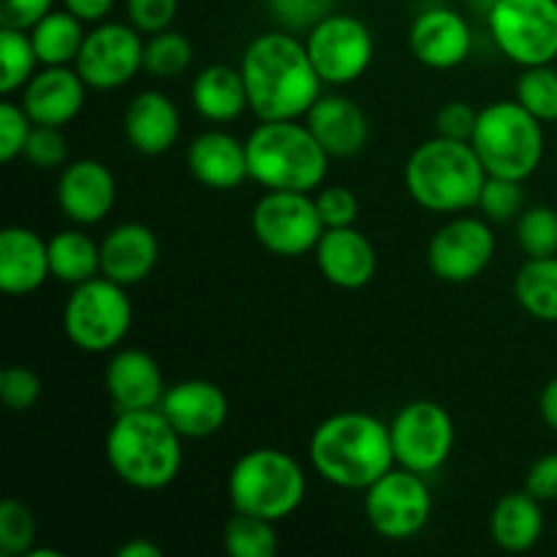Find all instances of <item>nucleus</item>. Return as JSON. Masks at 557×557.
Listing matches in <instances>:
<instances>
[{"instance_id": "39", "label": "nucleus", "mask_w": 557, "mask_h": 557, "mask_svg": "<svg viewBox=\"0 0 557 557\" xmlns=\"http://www.w3.org/2000/svg\"><path fill=\"white\" fill-rule=\"evenodd\" d=\"M522 201H525V194H522L520 180L493 177V174L487 177L482 196H479V207L490 221H511L515 215H520Z\"/></svg>"}, {"instance_id": "36", "label": "nucleus", "mask_w": 557, "mask_h": 557, "mask_svg": "<svg viewBox=\"0 0 557 557\" xmlns=\"http://www.w3.org/2000/svg\"><path fill=\"white\" fill-rule=\"evenodd\" d=\"M517 243L528 259H544L557 253V212L553 207H531L517 223Z\"/></svg>"}, {"instance_id": "1", "label": "nucleus", "mask_w": 557, "mask_h": 557, "mask_svg": "<svg viewBox=\"0 0 557 557\" xmlns=\"http://www.w3.org/2000/svg\"><path fill=\"white\" fill-rule=\"evenodd\" d=\"M248 107L259 120H299L321 98L324 79L308 47L288 30L253 38L243 54Z\"/></svg>"}, {"instance_id": "14", "label": "nucleus", "mask_w": 557, "mask_h": 557, "mask_svg": "<svg viewBox=\"0 0 557 557\" xmlns=\"http://www.w3.org/2000/svg\"><path fill=\"white\" fill-rule=\"evenodd\" d=\"M145 69V41L134 25L103 22L90 30L76 58V71L92 90H114L123 87Z\"/></svg>"}, {"instance_id": "49", "label": "nucleus", "mask_w": 557, "mask_h": 557, "mask_svg": "<svg viewBox=\"0 0 557 557\" xmlns=\"http://www.w3.org/2000/svg\"><path fill=\"white\" fill-rule=\"evenodd\" d=\"M539 411H542L544 422L557 433V379L544 386L542 397H539Z\"/></svg>"}, {"instance_id": "35", "label": "nucleus", "mask_w": 557, "mask_h": 557, "mask_svg": "<svg viewBox=\"0 0 557 557\" xmlns=\"http://www.w3.org/2000/svg\"><path fill=\"white\" fill-rule=\"evenodd\" d=\"M190 60H194V44L183 33H152L150 41L145 44V71L161 76V79L183 74Z\"/></svg>"}, {"instance_id": "27", "label": "nucleus", "mask_w": 557, "mask_h": 557, "mask_svg": "<svg viewBox=\"0 0 557 557\" xmlns=\"http://www.w3.org/2000/svg\"><path fill=\"white\" fill-rule=\"evenodd\" d=\"M544 533L542 500L531 493H509L495 504L490 517V536L506 553H528Z\"/></svg>"}, {"instance_id": "11", "label": "nucleus", "mask_w": 557, "mask_h": 557, "mask_svg": "<svg viewBox=\"0 0 557 557\" xmlns=\"http://www.w3.org/2000/svg\"><path fill=\"white\" fill-rule=\"evenodd\" d=\"M364 515L379 536L406 542L428 525L433 515V495L417 471H386L364 495Z\"/></svg>"}, {"instance_id": "44", "label": "nucleus", "mask_w": 557, "mask_h": 557, "mask_svg": "<svg viewBox=\"0 0 557 557\" xmlns=\"http://www.w3.org/2000/svg\"><path fill=\"white\" fill-rule=\"evenodd\" d=\"M180 0H125L131 25L139 33H161L169 30V25L177 16Z\"/></svg>"}, {"instance_id": "30", "label": "nucleus", "mask_w": 557, "mask_h": 557, "mask_svg": "<svg viewBox=\"0 0 557 557\" xmlns=\"http://www.w3.org/2000/svg\"><path fill=\"white\" fill-rule=\"evenodd\" d=\"M49 270L60 283H79L101 272V245L82 232H60L49 239Z\"/></svg>"}, {"instance_id": "41", "label": "nucleus", "mask_w": 557, "mask_h": 557, "mask_svg": "<svg viewBox=\"0 0 557 557\" xmlns=\"http://www.w3.org/2000/svg\"><path fill=\"white\" fill-rule=\"evenodd\" d=\"M0 397L11 411H30L41 397V381L30 368L11 364L0 373Z\"/></svg>"}, {"instance_id": "17", "label": "nucleus", "mask_w": 557, "mask_h": 557, "mask_svg": "<svg viewBox=\"0 0 557 557\" xmlns=\"http://www.w3.org/2000/svg\"><path fill=\"white\" fill-rule=\"evenodd\" d=\"M158 408L183 438H210L221 433L228 417L226 395L201 379L180 381L163 395Z\"/></svg>"}, {"instance_id": "8", "label": "nucleus", "mask_w": 557, "mask_h": 557, "mask_svg": "<svg viewBox=\"0 0 557 557\" xmlns=\"http://www.w3.org/2000/svg\"><path fill=\"white\" fill-rule=\"evenodd\" d=\"M134 321V308L125 286L103 277L74 286L63 310V326L76 348L90 354L112 351L125 341Z\"/></svg>"}, {"instance_id": "43", "label": "nucleus", "mask_w": 557, "mask_h": 557, "mask_svg": "<svg viewBox=\"0 0 557 557\" xmlns=\"http://www.w3.org/2000/svg\"><path fill=\"white\" fill-rule=\"evenodd\" d=\"M315 207H319V215L324 221L326 228H341V226H354L359 215V201L343 185H330V188H321L315 196Z\"/></svg>"}, {"instance_id": "46", "label": "nucleus", "mask_w": 557, "mask_h": 557, "mask_svg": "<svg viewBox=\"0 0 557 557\" xmlns=\"http://www.w3.org/2000/svg\"><path fill=\"white\" fill-rule=\"evenodd\" d=\"M54 0H0V27L30 30L52 11Z\"/></svg>"}, {"instance_id": "42", "label": "nucleus", "mask_w": 557, "mask_h": 557, "mask_svg": "<svg viewBox=\"0 0 557 557\" xmlns=\"http://www.w3.org/2000/svg\"><path fill=\"white\" fill-rule=\"evenodd\" d=\"M33 120L25 107L5 101L0 103V161L11 163L16 156L25 152L27 139H30Z\"/></svg>"}, {"instance_id": "25", "label": "nucleus", "mask_w": 557, "mask_h": 557, "mask_svg": "<svg viewBox=\"0 0 557 557\" xmlns=\"http://www.w3.org/2000/svg\"><path fill=\"white\" fill-rule=\"evenodd\" d=\"M158 264V239L145 223H120L101 243V275L120 286L141 283Z\"/></svg>"}, {"instance_id": "9", "label": "nucleus", "mask_w": 557, "mask_h": 557, "mask_svg": "<svg viewBox=\"0 0 557 557\" xmlns=\"http://www.w3.org/2000/svg\"><path fill=\"white\" fill-rule=\"evenodd\" d=\"M487 27L495 47L522 69L557 58V0H498Z\"/></svg>"}, {"instance_id": "6", "label": "nucleus", "mask_w": 557, "mask_h": 557, "mask_svg": "<svg viewBox=\"0 0 557 557\" xmlns=\"http://www.w3.org/2000/svg\"><path fill=\"white\" fill-rule=\"evenodd\" d=\"M308 479L299 462L281 449H253L234 462L228 498L237 511L261 520H286L305 504Z\"/></svg>"}, {"instance_id": "10", "label": "nucleus", "mask_w": 557, "mask_h": 557, "mask_svg": "<svg viewBox=\"0 0 557 557\" xmlns=\"http://www.w3.org/2000/svg\"><path fill=\"white\" fill-rule=\"evenodd\" d=\"M250 228L270 253L297 259L310 253L324 234L315 199L302 190H267L253 207Z\"/></svg>"}, {"instance_id": "21", "label": "nucleus", "mask_w": 557, "mask_h": 557, "mask_svg": "<svg viewBox=\"0 0 557 557\" xmlns=\"http://www.w3.org/2000/svg\"><path fill=\"white\" fill-rule=\"evenodd\" d=\"M107 392L117 411H141L158 408L163 400V375L156 359L139 348H125L114 354L107 364Z\"/></svg>"}, {"instance_id": "2", "label": "nucleus", "mask_w": 557, "mask_h": 557, "mask_svg": "<svg viewBox=\"0 0 557 557\" xmlns=\"http://www.w3.org/2000/svg\"><path fill=\"white\" fill-rule=\"evenodd\" d=\"M310 462L335 487L368 490L395 466L389 424L370 413H335L315 428Z\"/></svg>"}, {"instance_id": "38", "label": "nucleus", "mask_w": 557, "mask_h": 557, "mask_svg": "<svg viewBox=\"0 0 557 557\" xmlns=\"http://www.w3.org/2000/svg\"><path fill=\"white\" fill-rule=\"evenodd\" d=\"M335 3L337 0H267V9L283 30L302 33L335 14Z\"/></svg>"}, {"instance_id": "19", "label": "nucleus", "mask_w": 557, "mask_h": 557, "mask_svg": "<svg viewBox=\"0 0 557 557\" xmlns=\"http://www.w3.org/2000/svg\"><path fill=\"white\" fill-rule=\"evenodd\" d=\"M85 79L69 65H47L25 85L22 107L33 125H69L85 107Z\"/></svg>"}, {"instance_id": "40", "label": "nucleus", "mask_w": 557, "mask_h": 557, "mask_svg": "<svg viewBox=\"0 0 557 557\" xmlns=\"http://www.w3.org/2000/svg\"><path fill=\"white\" fill-rule=\"evenodd\" d=\"M22 156L38 169H58L69 158V141L60 134L58 125H33Z\"/></svg>"}, {"instance_id": "13", "label": "nucleus", "mask_w": 557, "mask_h": 557, "mask_svg": "<svg viewBox=\"0 0 557 557\" xmlns=\"http://www.w3.org/2000/svg\"><path fill=\"white\" fill-rule=\"evenodd\" d=\"M310 60L324 85H351L373 63V36L359 16L330 14L308 30Z\"/></svg>"}, {"instance_id": "32", "label": "nucleus", "mask_w": 557, "mask_h": 557, "mask_svg": "<svg viewBox=\"0 0 557 557\" xmlns=\"http://www.w3.org/2000/svg\"><path fill=\"white\" fill-rule=\"evenodd\" d=\"M38 54L27 30L0 27V92H14L33 79Z\"/></svg>"}, {"instance_id": "16", "label": "nucleus", "mask_w": 557, "mask_h": 557, "mask_svg": "<svg viewBox=\"0 0 557 557\" xmlns=\"http://www.w3.org/2000/svg\"><path fill=\"white\" fill-rule=\"evenodd\" d=\"M408 44L419 63L435 71H446L466 63V58L471 54L473 36L468 22L457 11L446 9V5H433L413 20Z\"/></svg>"}, {"instance_id": "26", "label": "nucleus", "mask_w": 557, "mask_h": 557, "mask_svg": "<svg viewBox=\"0 0 557 557\" xmlns=\"http://www.w3.org/2000/svg\"><path fill=\"white\" fill-rule=\"evenodd\" d=\"M125 136L141 156L166 152L180 136V112L172 98L158 90L139 92L125 112Z\"/></svg>"}, {"instance_id": "51", "label": "nucleus", "mask_w": 557, "mask_h": 557, "mask_svg": "<svg viewBox=\"0 0 557 557\" xmlns=\"http://www.w3.org/2000/svg\"><path fill=\"white\" fill-rule=\"evenodd\" d=\"M468 3H471L473 11H482V14L487 16L490 11H493V5L498 3V0H468Z\"/></svg>"}, {"instance_id": "37", "label": "nucleus", "mask_w": 557, "mask_h": 557, "mask_svg": "<svg viewBox=\"0 0 557 557\" xmlns=\"http://www.w3.org/2000/svg\"><path fill=\"white\" fill-rule=\"evenodd\" d=\"M36 542V520L22 500L5 498L0 504V553L25 557Z\"/></svg>"}, {"instance_id": "29", "label": "nucleus", "mask_w": 557, "mask_h": 557, "mask_svg": "<svg viewBox=\"0 0 557 557\" xmlns=\"http://www.w3.org/2000/svg\"><path fill=\"white\" fill-rule=\"evenodd\" d=\"M85 22L71 14L69 9L49 11L44 20L30 27L33 47H36L38 63L44 65H69L76 63L85 44Z\"/></svg>"}, {"instance_id": "23", "label": "nucleus", "mask_w": 557, "mask_h": 557, "mask_svg": "<svg viewBox=\"0 0 557 557\" xmlns=\"http://www.w3.org/2000/svg\"><path fill=\"white\" fill-rule=\"evenodd\" d=\"M310 134L319 139L330 158L357 156L370 136V123L362 109L346 96H321L305 114Z\"/></svg>"}, {"instance_id": "28", "label": "nucleus", "mask_w": 557, "mask_h": 557, "mask_svg": "<svg viewBox=\"0 0 557 557\" xmlns=\"http://www.w3.org/2000/svg\"><path fill=\"white\" fill-rule=\"evenodd\" d=\"M190 101L196 112L212 123H232L248 107V92H245L243 71L232 65H207L190 87Z\"/></svg>"}, {"instance_id": "7", "label": "nucleus", "mask_w": 557, "mask_h": 557, "mask_svg": "<svg viewBox=\"0 0 557 557\" xmlns=\"http://www.w3.org/2000/svg\"><path fill=\"white\" fill-rule=\"evenodd\" d=\"M471 145L487 174L525 183L544 158L542 120L533 117L517 98L490 103L479 112Z\"/></svg>"}, {"instance_id": "18", "label": "nucleus", "mask_w": 557, "mask_h": 557, "mask_svg": "<svg viewBox=\"0 0 557 557\" xmlns=\"http://www.w3.org/2000/svg\"><path fill=\"white\" fill-rule=\"evenodd\" d=\"M313 253L321 275L332 286L348 288V292L368 286L375 275V264H379L370 239L354 226L324 228Z\"/></svg>"}, {"instance_id": "50", "label": "nucleus", "mask_w": 557, "mask_h": 557, "mask_svg": "<svg viewBox=\"0 0 557 557\" xmlns=\"http://www.w3.org/2000/svg\"><path fill=\"white\" fill-rule=\"evenodd\" d=\"M163 549L158 544L147 542V539H134V542L123 544L117 549V557H161Z\"/></svg>"}, {"instance_id": "31", "label": "nucleus", "mask_w": 557, "mask_h": 557, "mask_svg": "<svg viewBox=\"0 0 557 557\" xmlns=\"http://www.w3.org/2000/svg\"><path fill=\"white\" fill-rule=\"evenodd\" d=\"M515 297L539 321H557V256L528 259L515 277Z\"/></svg>"}, {"instance_id": "48", "label": "nucleus", "mask_w": 557, "mask_h": 557, "mask_svg": "<svg viewBox=\"0 0 557 557\" xmlns=\"http://www.w3.org/2000/svg\"><path fill=\"white\" fill-rule=\"evenodd\" d=\"M63 5L82 22H101L112 11L114 0H63Z\"/></svg>"}, {"instance_id": "12", "label": "nucleus", "mask_w": 557, "mask_h": 557, "mask_svg": "<svg viewBox=\"0 0 557 557\" xmlns=\"http://www.w3.org/2000/svg\"><path fill=\"white\" fill-rule=\"evenodd\" d=\"M389 430L397 466L422 476L438 471L455 449V422L449 411L433 400L408 403Z\"/></svg>"}, {"instance_id": "47", "label": "nucleus", "mask_w": 557, "mask_h": 557, "mask_svg": "<svg viewBox=\"0 0 557 557\" xmlns=\"http://www.w3.org/2000/svg\"><path fill=\"white\" fill-rule=\"evenodd\" d=\"M525 490L542 504L557 500V455H544L533 462L525 479Z\"/></svg>"}, {"instance_id": "4", "label": "nucleus", "mask_w": 557, "mask_h": 557, "mask_svg": "<svg viewBox=\"0 0 557 557\" xmlns=\"http://www.w3.org/2000/svg\"><path fill=\"white\" fill-rule=\"evenodd\" d=\"M487 169L471 141L435 139L413 150L406 163V188L417 205L433 212H460L479 205Z\"/></svg>"}, {"instance_id": "20", "label": "nucleus", "mask_w": 557, "mask_h": 557, "mask_svg": "<svg viewBox=\"0 0 557 557\" xmlns=\"http://www.w3.org/2000/svg\"><path fill=\"white\" fill-rule=\"evenodd\" d=\"M117 196L112 172L101 161L82 158L65 166L58 183V205L74 223H98L109 215Z\"/></svg>"}, {"instance_id": "3", "label": "nucleus", "mask_w": 557, "mask_h": 557, "mask_svg": "<svg viewBox=\"0 0 557 557\" xmlns=\"http://www.w3.org/2000/svg\"><path fill=\"white\" fill-rule=\"evenodd\" d=\"M183 435L161 408L120 411L107 433V460L128 487L163 490L183 468Z\"/></svg>"}, {"instance_id": "34", "label": "nucleus", "mask_w": 557, "mask_h": 557, "mask_svg": "<svg viewBox=\"0 0 557 557\" xmlns=\"http://www.w3.org/2000/svg\"><path fill=\"white\" fill-rule=\"evenodd\" d=\"M517 101L542 123L557 120V71L553 63L528 65L517 79Z\"/></svg>"}, {"instance_id": "45", "label": "nucleus", "mask_w": 557, "mask_h": 557, "mask_svg": "<svg viewBox=\"0 0 557 557\" xmlns=\"http://www.w3.org/2000/svg\"><path fill=\"white\" fill-rule=\"evenodd\" d=\"M476 120L479 112L471 103L449 101L435 114V128H438V136H446V139L471 141L473 131H476Z\"/></svg>"}, {"instance_id": "33", "label": "nucleus", "mask_w": 557, "mask_h": 557, "mask_svg": "<svg viewBox=\"0 0 557 557\" xmlns=\"http://www.w3.org/2000/svg\"><path fill=\"white\" fill-rule=\"evenodd\" d=\"M272 525L275 522L237 511L223 533L226 553L232 557H272L277 553V536Z\"/></svg>"}, {"instance_id": "24", "label": "nucleus", "mask_w": 557, "mask_h": 557, "mask_svg": "<svg viewBox=\"0 0 557 557\" xmlns=\"http://www.w3.org/2000/svg\"><path fill=\"white\" fill-rule=\"evenodd\" d=\"M52 275L49 270V243L33 228L9 226L0 234V288L14 297H25Z\"/></svg>"}, {"instance_id": "15", "label": "nucleus", "mask_w": 557, "mask_h": 557, "mask_svg": "<svg viewBox=\"0 0 557 557\" xmlns=\"http://www.w3.org/2000/svg\"><path fill=\"white\" fill-rule=\"evenodd\" d=\"M495 253V234L479 218L446 223L428 248V264L446 283H468L487 270Z\"/></svg>"}, {"instance_id": "22", "label": "nucleus", "mask_w": 557, "mask_h": 557, "mask_svg": "<svg viewBox=\"0 0 557 557\" xmlns=\"http://www.w3.org/2000/svg\"><path fill=\"white\" fill-rule=\"evenodd\" d=\"M185 161L188 172L207 188L232 190L250 177L245 141L234 139L226 131H205L196 136L185 152Z\"/></svg>"}, {"instance_id": "5", "label": "nucleus", "mask_w": 557, "mask_h": 557, "mask_svg": "<svg viewBox=\"0 0 557 557\" xmlns=\"http://www.w3.org/2000/svg\"><path fill=\"white\" fill-rule=\"evenodd\" d=\"M248 169L256 183L267 190L321 188L330 166V156L310 128L297 120H261L259 128L245 141Z\"/></svg>"}]
</instances>
